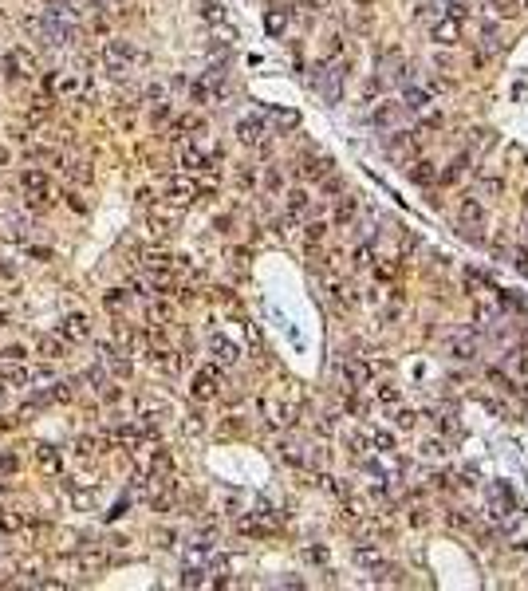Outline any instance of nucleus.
Segmentation results:
<instances>
[{
	"mask_svg": "<svg viewBox=\"0 0 528 591\" xmlns=\"http://www.w3.org/2000/svg\"><path fill=\"white\" fill-rule=\"evenodd\" d=\"M20 190H24L28 209H36V213L51 209V201H56V186L48 181V174H44V170H24L20 174Z\"/></svg>",
	"mask_w": 528,
	"mask_h": 591,
	"instance_id": "f257e3e1",
	"label": "nucleus"
},
{
	"mask_svg": "<svg viewBox=\"0 0 528 591\" xmlns=\"http://www.w3.org/2000/svg\"><path fill=\"white\" fill-rule=\"evenodd\" d=\"M217 391H221V367H201L190 382V394L198 402H210V398H217Z\"/></svg>",
	"mask_w": 528,
	"mask_h": 591,
	"instance_id": "f03ea898",
	"label": "nucleus"
},
{
	"mask_svg": "<svg viewBox=\"0 0 528 591\" xmlns=\"http://www.w3.org/2000/svg\"><path fill=\"white\" fill-rule=\"evenodd\" d=\"M103 60H107V67L119 75L127 63L139 60V51H134V44H130V40H107V48H103Z\"/></svg>",
	"mask_w": 528,
	"mask_h": 591,
	"instance_id": "7ed1b4c3",
	"label": "nucleus"
},
{
	"mask_svg": "<svg viewBox=\"0 0 528 591\" xmlns=\"http://www.w3.org/2000/svg\"><path fill=\"white\" fill-rule=\"evenodd\" d=\"M4 75H8V79H28V75H36V60H32L24 48H12L8 56H4Z\"/></svg>",
	"mask_w": 528,
	"mask_h": 591,
	"instance_id": "20e7f679",
	"label": "nucleus"
},
{
	"mask_svg": "<svg viewBox=\"0 0 528 591\" xmlns=\"http://www.w3.org/2000/svg\"><path fill=\"white\" fill-rule=\"evenodd\" d=\"M339 371H343L347 391H359V387H367V382H371V363H363V359H347Z\"/></svg>",
	"mask_w": 528,
	"mask_h": 591,
	"instance_id": "39448f33",
	"label": "nucleus"
},
{
	"mask_svg": "<svg viewBox=\"0 0 528 591\" xmlns=\"http://www.w3.org/2000/svg\"><path fill=\"white\" fill-rule=\"evenodd\" d=\"M449 355H453V359H473V355H477V335H473V331H458V335H449Z\"/></svg>",
	"mask_w": 528,
	"mask_h": 591,
	"instance_id": "423d86ee",
	"label": "nucleus"
},
{
	"mask_svg": "<svg viewBox=\"0 0 528 591\" xmlns=\"http://www.w3.org/2000/svg\"><path fill=\"white\" fill-rule=\"evenodd\" d=\"M60 335L67 343H83L91 335V323H87V316H79V311H75V316H67V320L60 323Z\"/></svg>",
	"mask_w": 528,
	"mask_h": 591,
	"instance_id": "0eeeda50",
	"label": "nucleus"
},
{
	"mask_svg": "<svg viewBox=\"0 0 528 591\" xmlns=\"http://www.w3.org/2000/svg\"><path fill=\"white\" fill-rule=\"evenodd\" d=\"M36 355H44L48 363L63 359V355H67V339H63V335H40V339H36Z\"/></svg>",
	"mask_w": 528,
	"mask_h": 591,
	"instance_id": "6e6552de",
	"label": "nucleus"
},
{
	"mask_svg": "<svg viewBox=\"0 0 528 591\" xmlns=\"http://www.w3.org/2000/svg\"><path fill=\"white\" fill-rule=\"evenodd\" d=\"M166 197L174 201V205H190L193 197H198V186H193V181H186V178H174L166 186Z\"/></svg>",
	"mask_w": 528,
	"mask_h": 591,
	"instance_id": "1a4fd4ad",
	"label": "nucleus"
},
{
	"mask_svg": "<svg viewBox=\"0 0 528 591\" xmlns=\"http://www.w3.org/2000/svg\"><path fill=\"white\" fill-rule=\"evenodd\" d=\"M210 351H213V359H217L221 367L237 363V343H229L225 335H213V339H210Z\"/></svg>",
	"mask_w": 528,
	"mask_h": 591,
	"instance_id": "9d476101",
	"label": "nucleus"
},
{
	"mask_svg": "<svg viewBox=\"0 0 528 591\" xmlns=\"http://www.w3.org/2000/svg\"><path fill=\"white\" fill-rule=\"evenodd\" d=\"M0 532H8V536H16V532H28V517L16 509H0Z\"/></svg>",
	"mask_w": 528,
	"mask_h": 591,
	"instance_id": "9b49d317",
	"label": "nucleus"
},
{
	"mask_svg": "<svg viewBox=\"0 0 528 591\" xmlns=\"http://www.w3.org/2000/svg\"><path fill=\"white\" fill-rule=\"evenodd\" d=\"M458 217L465 221V225H481V221H485V205H481L477 197H461V205H458Z\"/></svg>",
	"mask_w": 528,
	"mask_h": 591,
	"instance_id": "f8f14e48",
	"label": "nucleus"
},
{
	"mask_svg": "<svg viewBox=\"0 0 528 591\" xmlns=\"http://www.w3.org/2000/svg\"><path fill=\"white\" fill-rule=\"evenodd\" d=\"M210 162H213V154H205L201 146H186L181 150V166L186 170H210Z\"/></svg>",
	"mask_w": 528,
	"mask_h": 591,
	"instance_id": "ddd939ff",
	"label": "nucleus"
},
{
	"mask_svg": "<svg viewBox=\"0 0 528 591\" xmlns=\"http://www.w3.org/2000/svg\"><path fill=\"white\" fill-rule=\"evenodd\" d=\"M430 36H434V40L438 44H458V36H461V24L453 20V16H449V20H442V24H434V32H430Z\"/></svg>",
	"mask_w": 528,
	"mask_h": 591,
	"instance_id": "4468645a",
	"label": "nucleus"
},
{
	"mask_svg": "<svg viewBox=\"0 0 528 591\" xmlns=\"http://www.w3.org/2000/svg\"><path fill=\"white\" fill-rule=\"evenodd\" d=\"M237 134H240V142L257 146V142H260V134H264V122H260V119H245V122L237 126Z\"/></svg>",
	"mask_w": 528,
	"mask_h": 591,
	"instance_id": "2eb2a0df",
	"label": "nucleus"
},
{
	"mask_svg": "<svg viewBox=\"0 0 528 591\" xmlns=\"http://www.w3.org/2000/svg\"><path fill=\"white\" fill-rule=\"evenodd\" d=\"M48 87L56 95H75L79 91V79H71V75H48Z\"/></svg>",
	"mask_w": 528,
	"mask_h": 591,
	"instance_id": "dca6fc26",
	"label": "nucleus"
},
{
	"mask_svg": "<svg viewBox=\"0 0 528 591\" xmlns=\"http://www.w3.org/2000/svg\"><path fill=\"white\" fill-rule=\"evenodd\" d=\"M260 410L269 414V426H288V406H280V402H264Z\"/></svg>",
	"mask_w": 528,
	"mask_h": 591,
	"instance_id": "f3484780",
	"label": "nucleus"
},
{
	"mask_svg": "<svg viewBox=\"0 0 528 591\" xmlns=\"http://www.w3.org/2000/svg\"><path fill=\"white\" fill-rule=\"evenodd\" d=\"M0 379H4V382H32V371H28V367H20V363H8V367L0 371Z\"/></svg>",
	"mask_w": 528,
	"mask_h": 591,
	"instance_id": "a211bd4d",
	"label": "nucleus"
},
{
	"mask_svg": "<svg viewBox=\"0 0 528 591\" xmlns=\"http://www.w3.org/2000/svg\"><path fill=\"white\" fill-rule=\"evenodd\" d=\"M150 359H154V367H162V371H178V355L174 351H150Z\"/></svg>",
	"mask_w": 528,
	"mask_h": 591,
	"instance_id": "6ab92c4d",
	"label": "nucleus"
},
{
	"mask_svg": "<svg viewBox=\"0 0 528 591\" xmlns=\"http://www.w3.org/2000/svg\"><path fill=\"white\" fill-rule=\"evenodd\" d=\"M371 446H375L379 453H390L394 450V434L390 430H371Z\"/></svg>",
	"mask_w": 528,
	"mask_h": 591,
	"instance_id": "aec40b11",
	"label": "nucleus"
},
{
	"mask_svg": "<svg viewBox=\"0 0 528 591\" xmlns=\"http://www.w3.org/2000/svg\"><path fill=\"white\" fill-rule=\"evenodd\" d=\"M308 205H311V201H308V193H304V190H292L288 193V213H292V217L308 213Z\"/></svg>",
	"mask_w": 528,
	"mask_h": 591,
	"instance_id": "412c9836",
	"label": "nucleus"
},
{
	"mask_svg": "<svg viewBox=\"0 0 528 591\" xmlns=\"http://www.w3.org/2000/svg\"><path fill=\"white\" fill-rule=\"evenodd\" d=\"M406 107H410V110H426V107H430V91H426V87H422V91L410 87V91H406Z\"/></svg>",
	"mask_w": 528,
	"mask_h": 591,
	"instance_id": "4be33fe9",
	"label": "nucleus"
},
{
	"mask_svg": "<svg viewBox=\"0 0 528 591\" xmlns=\"http://www.w3.org/2000/svg\"><path fill=\"white\" fill-rule=\"evenodd\" d=\"M410 181H418V186H430V181H434V166H430V162H414V170H410Z\"/></svg>",
	"mask_w": 528,
	"mask_h": 591,
	"instance_id": "5701e85b",
	"label": "nucleus"
},
{
	"mask_svg": "<svg viewBox=\"0 0 528 591\" xmlns=\"http://www.w3.org/2000/svg\"><path fill=\"white\" fill-rule=\"evenodd\" d=\"M36 457H40L44 469H60V453L51 450V446H36Z\"/></svg>",
	"mask_w": 528,
	"mask_h": 591,
	"instance_id": "b1692460",
	"label": "nucleus"
},
{
	"mask_svg": "<svg viewBox=\"0 0 528 591\" xmlns=\"http://www.w3.org/2000/svg\"><path fill=\"white\" fill-rule=\"evenodd\" d=\"M264 28H269V36H280V32L288 28V16H284V12H269V16H264Z\"/></svg>",
	"mask_w": 528,
	"mask_h": 591,
	"instance_id": "393cba45",
	"label": "nucleus"
},
{
	"mask_svg": "<svg viewBox=\"0 0 528 591\" xmlns=\"http://www.w3.org/2000/svg\"><path fill=\"white\" fill-rule=\"evenodd\" d=\"M465 166H469V154H458V158L449 162V170L442 174V178H446V181H458L461 174H465Z\"/></svg>",
	"mask_w": 528,
	"mask_h": 591,
	"instance_id": "a878e982",
	"label": "nucleus"
},
{
	"mask_svg": "<svg viewBox=\"0 0 528 591\" xmlns=\"http://www.w3.org/2000/svg\"><path fill=\"white\" fill-rule=\"evenodd\" d=\"M146 268L162 276V272H169V256L166 252H146Z\"/></svg>",
	"mask_w": 528,
	"mask_h": 591,
	"instance_id": "bb28decb",
	"label": "nucleus"
},
{
	"mask_svg": "<svg viewBox=\"0 0 528 591\" xmlns=\"http://www.w3.org/2000/svg\"><path fill=\"white\" fill-rule=\"evenodd\" d=\"M103 304H107V311H122V308H127V292H122V288L107 292V296H103Z\"/></svg>",
	"mask_w": 528,
	"mask_h": 591,
	"instance_id": "cd10ccee",
	"label": "nucleus"
},
{
	"mask_svg": "<svg viewBox=\"0 0 528 591\" xmlns=\"http://www.w3.org/2000/svg\"><path fill=\"white\" fill-rule=\"evenodd\" d=\"M63 170H67V178H71V181H79V186H83V181H91V170L83 166V162H67Z\"/></svg>",
	"mask_w": 528,
	"mask_h": 591,
	"instance_id": "c85d7f7f",
	"label": "nucleus"
},
{
	"mask_svg": "<svg viewBox=\"0 0 528 591\" xmlns=\"http://www.w3.org/2000/svg\"><path fill=\"white\" fill-rule=\"evenodd\" d=\"M0 359H4V363H24V359H28V347L12 343V347H4V351H0Z\"/></svg>",
	"mask_w": 528,
	"mask_h": 591,
	"instance_id": "c756f323",
	"label": "nucleus"
},
{
	"mask_svg": "<svg viewBox=\"0 0 528 591\" xmlns=\"http://www.w3.org/2000/svg\"><path fill=\"white\" fill-rule=\"evenodd\" d=\"M67 398H71V387H67V382H51L48 402H67Z\"/></svg>",
	"mask_w": 528,
	"mask_h": 591,
	"instance_id": "7c9ffc66",
	"label": "nucleus"
},
{
	"mask_svg": "<svg viewBox=\"0 0 528 591\" xmlns=\"http://www.w3.org/2000/svg\"><path fill=\"white\" fill-rule=\"evenodd\" d=\"M481 44H485V48H497V24L489 20V24H481Z\"/></svg>",
	"mask_w": 528,
	"mask_h": 591,
	"instance_id": "2f4dec72",
	"label": "nucleus"
},
{
	"mask_svg": "<svg viewBox=\"0 0 528 591\" xmlns=\"http://www.w3.org/2000/svg\"><path fill=\"white\" fill-rule=\"evenodd\" d=\"M493 4H497V12L505 16V20H513V16L520 12V0H493Z\"/></svg>",
	"mask_w": 528,
	"mask_h": 591,
	"instance_id": "473e14b6",
	"label": "nucleus"
},
{
	"mask_svg": "<svg viewBox=\"0 0 528 591\" xmlns=\"http://www.w3.org/2000/svg\"><path fill=\"white\" fill-rule=\"evenodd\" d=\"M83 382H87V387H95V391H99L103 382H107V375H103V367H91V371H83Z\"/></svg>",
	"mask_w": 528,
	"mask_h": 591,
	"instance_id": "72a5a7b5",
	"label": "nucleus"
},
{
	"mask_svg": "<svg viewBox=\"0 0 528 591\" xmlns=\"http://www.w3.org/2000/svg\"><path fill=\"white\" fill-rule=\"evenodd\" d=\"M20 469V457L16 453H0V473H16Z\"/></svg>",
	"mask_w": 528,
	"mask_h": 591,
	"instance_id": "f704fd0d",
	"label": "nucleus"
},
{
	"mask_svg": "<svg viewBox=\"0 0 528 591\" xmlns=\"http://www.w3.org/2000/svg\"><path fill=\"white\" fill-rule=\"evenodd\" d=\"M323 233H328V221H311V225H308V233H304V237H308V241H319V237H323Z\"/></svg>",
	"mask_w": 528,
	"mask_h": 591,
	"instance_id": "c9c22d12",
	"label": "nucleus"
},
{
	"mask_svg": "<svg viewBox=\"0 0 528 591\" xmlns=\"http://www.w3.org/2000/svg\"><path fill=\"white\" fill-rule=\"evenodd\" d=\"M375 122H379V126L394 122V107H390V103H387V107H379V110H375Z\"/></svg>",
	"mask_w": 528,
	"mask_h": 591,
	"instance_id": "e433bc0d",
	"label": "nucleus"
},
{
	"mask_svg": "<svg viewBox=\"0 0 528 591\" xmlns=\"http://www.w3.org/2000/svg\"><path fill=\"white\" fill-rule=\"evenodd\" d=\"M422 453H426V457H442V453H446V446L434 438V441H426V446H422Z\"/></svg>",
	"mask_w": 528,
	"mask_h": 591,
	"instance_id": "4c0bfd02",
	"label": "nucleus"
},
{
	"mask_svg": "<svg viewBox=\"0 0 528 591\" xmlns=\"http://www.w3.org/2000/svg\"><path fill=\"white\" fill-rule=\"evenodd\" d=\"M264 186H269V190H272V193H276V190H280V186H284V178H280V174H276V170H269V174H264Z\"/></svg>",
	"mask_w": 528,
	"mask_h": 591,
	"instance_id": "58836bf2",
	"label": "nucleus"
},
{
	"mask_svg": "<svg viewBox=\"0 0 528 591\" xmlns=\"http://www.w3.org/2000/svg\"><path fill=\"white\" fill-rule=\"evenodd\" d=\"M481 190H485V193H501V178H485V181H481Z\"/></svg>",
	"mask_w": 528,
	"mask_h": 591,
	"instance_id": "ea45409f",
	"label": "nucleus"
},
{
	"mask_svg": "<svg viewBox=\"0 0 528 591\" xmlns=\"http://www.w3.org/2000/svg\"><path fill=\"white\" fill-rule=\"evenodd\" d=\"M0 280H16V268L8 261H0Z\"/></svg>",
	"mask_w": 528,
	"mask_h": 591,
	"instance_id": "a19ab883",
	"label": "nucleus"
},
{
	"mask_svg": "<svg viewBox=\"0 0 528 591\" xmlns=\"http://www.w3.org/2000/svg\"><path fill=\"white\" fill-rule=\"evenodd\" d=\"M379 394H382V402H399V398H402V394H399V391H394V387H382V391H379Z\"/></svg>",
	"mask_w": 528,
	"mask_h": 591,
	"instance_id": "79ce46f5",
	"label": "nucleus"
},
{
	"mask_svg": "<svg viewBox=\"0 0 528 591\" xmlns=\"http://www.w3.org/2000/svg\"><path fill=\"white\" fill-rule=\"evenodd\" d=\"M339 48H343V40H339V36H328V56H339Z\"/></svg>",
	"mask_w": 528,
	"mask_h": 591,
	"instance_id": "37998d69",
	"label": "nucleus"
},
{
	"mask_svg": "<svg viewBox=\"0 0 528 591\" xmlns=\"http://www.w3.org/2000/svg\"><path fill=\"white\" fill-rule=\"evenodd\" d=\"M473 142H477V146H493V138H489V131H473Z\"/></svg>",
	"mask_w": 528,
	"mask_h": 591,
	"instance_id": "c03bdc74",
	"label": "nucleus"
},
{
	"mask_svg": "<svg viewBox=\"0 0 528 591\" xmlns=\"http://www.w3.org/2000/svg\"><path fill=\"white\" fill-rule=\"evenodd\" d=\"M28 256H36V261H48L51 252H48V249H32V245H28Z\"/></svg>",
	"mask_w": 528,
	"mask_h": 591,
	"instance_id": "a18cd8bd",
	"label": "nucleus"
},
{
	"mask_svg": "<svg viewBox=\"0 0 528 591\" xmlns=\"http://www.w3.org/2000/svg\"><path fill=\"white\" fill-rule=\"evenodd\" d=\"M166 115H169V107H166V103H158V107H154V122H162Z\"/></svg>",
	"mask_w": 528,
	"mask_h": 591,
	"instance_id": "49530a36",
	"label": "nucleus"
},
{
	"mask_svg": "<svg viewBox=\"0 0 528 591\" xmlns=\"http://www.w3.org/2000/svg\"><path fill=\"white\" fill-rule=\"evenodd\" d=\"M4 398H8V387H4V379H0V406H4Z\"/></svg>",
	"mask_w": 528,
	"mask_h": 591,
	"instance_id": "de8ad7c7",
	"label": "nucleus"
},
{
	"mask_svg": "<svg viewBox=\"0 0 528 591\" xmlns=\"http://www.w3.org/2000/svg\"><path fill=\"white\" fill-rule=\"evenodd\" d=\"M4 583H8V580H4V576H0V587H4Z\"/></svg>",
	"mask_w": 528,
	"mask_h": 591,
	"instance_id": "09e8293b",
	"label": "nucleus"
}]
</instances>
